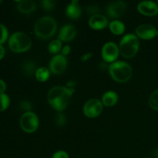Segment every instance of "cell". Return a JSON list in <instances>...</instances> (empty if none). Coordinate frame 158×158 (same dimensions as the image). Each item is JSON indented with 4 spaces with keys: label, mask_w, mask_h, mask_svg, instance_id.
Listing matches in <instances>:
<instances>
[{
    "label": "cell",
    "mask_w": 158,
    "mask_h": 158,
    "mask_svg": "<svg viewBox=\"0 0 158 158\" xmlns=\"http://www.w3.org/2000/svg\"><path fill=\"white\" fill-rule=\"evenodd\" d=\"M73 94L66 86H54L48 93V101L53 109L61 112L67 107Z\"/></svg>",
    "instance_id": "cell-1"
},
{
    "label": "cell",
    "mask_w": 158,
    "mask_h": 158,
    "mask_svg": "<svg viewBox=\"0 0 158 158\" xmlns=\"http://www.w3.org/2000/svg\"><path fill=\"white\" fill-rule=\"evenodd\" d=\"M39 118L32 111L24 113L20 118V127L26 133H33L39 127Z\"/></svg>",
    "instance_id": "cell-6"
},
{
    "label": "cell",
    "mask_w": 158,
    "mask_h": 158,
    "mask_svg": "<svg viewBox=\"0 0 158 158\" xmlns=\"http://www.w3.org/2000/svg\"><path fill=\"white\" fill-rule=\"evenodd\" d=\"M2 2V1H1V0H0V4H1Z\"/></svg>",
    "instance_id": "cell-35"
},
{
    "label": "cell",
    "mask_w": 158,
    "mask_h": 158,
    "mask_svg": "<svg viewBox=\"0 0 158 158\" xmlns=\"http://www.w3.org/2000/svg\"><path fill=\"white\" fill-rule=\"evenodd\" d=\"M49 73L50 72L47 68L40 67L37 69L35 76L37 80H39L40 82H46L49 79Z\"/></svg>",
    "instance_id": "cell-20"
},
{
    "label": "cell",
    "mask_w": 158,
    "mask_h": 158,
    "mask_svg": "<svg viewBox=\"0 0 158 158\" xmlns=\"http://www.w3.org/2000/svg\"><path fill=\"white\" fill-rule=\"evenodd\" d=\"M98 12H99V9L95 6H91L88 8V12H89V14H91L92 16L94 15H97V14H99Z\"/></svg>",
    "instance_id": "cell-29"
},
{
    "label": "cell",
    "mask_w": 158,
    "mask_h": 158,
    "mask_svg": "<svg viewBox=\"0 0 158 158\" xmlns=\"http://www.w3.org/2000/svg\"><path fill=\"white\" fill-rule=\"evenodd\" d=\"M139 40L136 35L127 34L121 39L119 46L120 53L124 58L130 59L134 57L139 50Z\"/></svg>",
    "instance_id": "cell-4"
},
{
    "label": "cell",
    "mask_w": 158,
    "mask_h": 158,
    "mask_svg": "<svg viewBox=\"0 0 158 158\" xmlns=\"http://www.w3.org/2000/svg\"><path fill=\"white\" fill-rule=\"evenodd\" d=\"M57 24L55 19L51 16H43L39 19L34 26V32L40 40H46L55 35Z\"/></svg>",
    "instance_id": "cell-2"
},
{
    "label": "cell",
    "mask_w": 158,
    "mask_h": 158,
    "mask_svg": "<svg viewBox=\"0 0 158 158\" xmlns=\"http://www.w3.org/2000/svg\"><path fill=\"white\" fill-rule=\"evenodd\" d=\"M10 99L9 96L5 94H0V112L6 110L9 106Z\"/></svg>",
    "instance_id": "cell-22"
},
{
    "label": "cell",
    "mask_w": 158,
    "mask_h": 158,
    "mask_svg": "<svg viewBox=\"0 0 158 158\" xmlns=\"http://www.w3.org/2000/svg\"><path fill=\"white\" fill-rule=\"evenodd\" d=\"M67 60L66 56L62 54L54 56L49 63V71L55 75L61 74L66 70Z\"/></svg>",
    "instance_id": "cell-9"
},
{
    "label": "cell",
    "mask_w": 158,
    "mask_h": 158,
    "mask_svg": "<svg viewBox=\"0 0 158 158\" xmlns=\"http://www.w3.org/2000/svg\"><path fill=\"white\" fill-rule=\"evenodd\" d=\"M36 9V4L32 0H23L19 1L17 5V9L23 14H29L34 12Z\"/></svg>",
    "instance_id": "cell-16"
},
{
    "label": "cell",
    "mask_w": 158,
    "mask_h": 158,
    "mask_svg": "<svg viewBox=\"0 0 158 158\" xmlns=\"http://www.w3.org/2000/svg\"><path fill=\"white\" fill-rule=\"evenodd\" d=\"M110 30L114 35H122L125 31V25L119 20H114L109 24Z\"/></svg>",
    "instance_id": "cell-18"
},
{
    "label": "cell",
    "mask_w": 158,
    "mask_h": 158,
    "mask_svg": "<svg viewBox=\"0 0 158 158\" xmlns=\"http://www.w3.org/2000/svg\"><path fill=\"white\" fill-rule=\"evenodd\" d=\"M41 6L44 10L52 11L56 8V2L53 0H43L41 2Z\"/></svg>",
    "instance_id": "cell-24"
},
{
    "label": "cell",
    "mask_w": 158,
    "mask_h": 158,
    "mask_svg": "<svg viewBox=\"0 0 158 158\" xmlns=\"http://www.w3.org/2000/svg\"><path fill=\"white\" fill-rule=\"evenodd\" d=\"M6 89V84L4 80L0 79V94H4Z\"/></svg>",
    "instance_id": "cell-32"
},
{
    "label": "cell",
    "mask_w": 158,
    "mask_h": 158,
    "mask_svg": "<svg viewBox=\"0 0 158 158\" xmlns=\"http://www.w3.org/2000/svg\"><path fill=\"white\" fill-rule=\"evenodd\" d=\"M108 25V20L104 15L97 14L90 17L89 20V27L95 30H100L106 28Z\"/></svg>",
    "instance_id": "cell-14"
},
{
    "label": "cell",
    "mask_w": 158,
    "mask_h": 158,
    "mask_svg": "<svg viewBox=\"0 0 158 158\" xmlns=\"http://www.w3.org/2000/svg\"><path fill=\"white\" fill-rule=\"evenodd\" d=\"M109 73L113 80L118 83H126L132 77V68L126 62L117 61L109 66Z\"/></svg>",
    "instance_id": "cell-3"
},
{
    "label": "cell",
    "mask_w": 158,
    "mask_h": 158,
    "mask_svg": "<svg viewBox=\"0 0 158 158\" xmlns=\"http://www.w3.org/2000/svg\"><path fill=\"white\" fill-rule=\"evenodd\" d=\"M127 10V4L125 2L117 0L111 2L107 7V14L113 19L120 18Z\"/></svg>",
    "instance_id": "cell-10"
},
{
    "label": "cell",
    "mask_w": 158,
    "mask_h": 158,
    "mask_svg": "<svg viewBox=\"0 0 158 158\" xmlns=\"http://www.w3.org/2000/svg\"><path fill=\"white\" fill-rule=\"evenodd\" d=\"M70 50H71V48L69 46H65L64 47L62 48V50H61V52H62V55L64 56H67L68 54L70 52Z\"/></svg>",
    "instance_id": "cell-30"
},
{
    "label": "cell",
    "mask_w": 158,
    "mask_h": 158,
    "mask_svg": "<svg viewBox=\"0 0 158 158\" xmlns=\"http://www.w3.org/2000/svg\"><path fill=\"white\" fill-rule=\"evenodd\" d=\"M62 50V42L60 40H54L48 46V51L52 54L58 53Z\"/></svg>",
    "instance_id": "cell-21"
},
{
    "label": "cell",
    "mask_w": 158,
    "mask_h": 158,
    "mask_svg": "<svg viewBox=\"0 0 158 158\" xmlns=\"http://www.w3.org/2000/svg\"><path fill=\"white\" fill-rule=\"evenodd\" d=\"M136 34L142 40H150L157 36V30L151 24H143L136 29Z\"/></svg>",
    "instance_id": "cell-11"
},
{
    "label": "cell",
    "mask_w": 158,
    "mask_h": 158,
    "mask_svg": "<svg viewBox=\"0 0 158 158\" xmlns=\"http://www.w3.org/2000/svg\"><path fill=\"white\" fill-rule=\"evenodd\" d=\"M66 14L69 18L72 19H77L80 17L82 14V9L79 5L78 1L73 0L66 6Z\"/></svg>",
    "instance_id": "cell-15"
},
{
    "label": "cell",
    "mask_w": 158,
    "mask_h": 158,
    "mask_svg": "<svg viewBox=\"0 0 158 158\" xmlns=\"http://www.w3.org/2000/svg\"><path fill=\"white\" fill-rule=\"evenodd\" d=\"M8 36H9V32L7 29L4 25L0 23V45L4 43L7 40Z\"/></svg>",
    "instance_id": "cell-25"
},
{
    "label": "cell",
    "mask_w": 158,
    "mask_h": 158,
    "mask_svg": "<svg viewBox=\"0 0 158 158\" xmlns=\"http://www.w3.org/2000/svg\"><path fill=\"white\" fill-rule=\"evenodd\" d=\"M93 54L91 53V52H88V53H86V54H83V56H81V57H80V60H81L82 62H86L89 59H90L91 57H92Z\"/></svg>",
    "instance_id": "cell-31"
},
{
    "label": "cell",
    "mask_w": 158,
    "mask_h": 158,
    "mask_svg": "<svg viewBox=\"0 0 158 158\" xmlns=\"http://www.w3.org/2000/svg\"><path fill=\"white\" fill-rule=\"evenodd\" d=\"M19 108L23 111H25V113L29 112L32 110V104L31 103H29V101H26V100H23L19 104Z\"/></svg>",
    "instance_id": "cell-27"
},
{
    "label": "cell",
    "mask_w": 158,
    "mask_h": 158,
    "mask_svg": "<svg viewBox=\"0 0 158 158\" xmlns=\"http://www.w3.org/2000/svg\"><path fill=\"white\" fill-rule=\"evenodd\" d=\"M32 46V41L26 33L16 32L12 34L9 40V47L14 52H24Z\"/></svg>",
    "instance_id": "cell-5"
},
{
    "label": "cell",
    "mask_w": 158,
    "mask_h": 158,
    "mask_svg": "<svg viewBox=\"0 0 158 158\" xmlns=\"http://www.w3.org/2000/svg\"><path fill=\"white\" fill-rule=\"evenodd\" d=\"M77 35V29L73 25L67 24L63 26L58 35V40L61 42H70Z\"/></svg>",
    "instance_id": "cell-13"
},
{
    "label": "cell",
    "mask_w": 158,
    "mask_h": 158,
    "mask_svg": "<svg viewBox=\"0 0 158 158\" xmlns=\"http://www.w3.org/2000/svg\"><path fill=\"white\" fill-rule=\"evenodd\" d=\"M103 105L98 99H90L83 106V114L89 118H95L98 117L103 111Z\"/></svg>",
    "instance_id": "cell-7"
},
{
    "label": "cell",
    "mask_w": 158,
    "mask_h": 158,
    "mask_svg": "<svg viewBox=\"0 0 158 158\" xmlns=\"http://www.w3.org/2000/svg\"><path fill=\"white\" fill-rule=\"evenodd\" d=\"M156 157H158V150L157 151V152H156Z\"/></svg>",
    "instance_id": "cell-34"
},
{
    "label": "cell",
    "mask_w": 158,
    "mask_h": 158,
    "mask_svg": "<svg viewBox=\"0 0 158 158\" xmlns=\"http://www.w3.org/2000/svg\"><path fill=\"white\" fill-rule=\"evenodd\" d=\"M157 35L158 36V30H157Z\"/></svg>",
    "instance_id": "cell-36"
},
{
    "label": "cell",
    "mask_w": 158,
    "mask_h": 158,
    "mask_svg": "<svg viewBox=\"0 0 158 158\" xmlns=\"http://www.w3.org/2000/svg\"><path fill=\"white\" fill-rule=\"evenodd\" d=\"M118 101V95L112 90L107 91L102 97V103L105 106H113Z\"/></svg>",
    "instance_id": "cell-17"
},
{
    "label": "cell",
    "mask_w": 158,
    "mask_h": 158,
    "mask_svg": "<svg viewBox=\"0 0 158 158\" xmlns=\"http://www.w3.org/2000/svg\"><path fill=\"white\" fill-rule=\"evenodd\" d=\"M137 10L142 15L153 16L158 13V5L152 1L140 2L137 6Z\"/></svg>",
    "instance_id": "cell-12"
},
{
    "label": "cell",
    "mask_w": 158,
    "mask_h": 158,
    "mask_svg": "<svg viewBox=\"0 0 158 158\" xmlns=\"http://www.w3.org/2000/svg\"><path fill=\"white\" fill-rule=\"evenodd\" d=\"M4 56H5V49L2 45H0V60H2V59L3 58Z\"/></svg>",
    "instance_id": "cell-33"
},
{
    "label": "cell",
    "mask_w": 158,
    "mask_h": 158,
    "mask_svg": "<svg viewBox=\"0 0 158 158\" xmlns=\"http://www.w3.org/2000/svg\"><path fill=\"white\" fill-rule=\"evenodd\" d=\"M22 69H23V72L25 75L28 76V77H31L33 74H35V72L37 70L36 65H35V63L32 60H26L23 63Z\"/></svg>",
    "instance_id": "cell-19"
},
{
    "label": "cell",
    "mask_w": 158,
    "mask_h": 158,
    "mask_svg": "<svg viewBox=\"0 0 158 158\" xmlns=\"http://www.w3.org/2000/svg\"><path fill=\"white\" fill-rule=\"evenodd\" d=\"M52 158H69V155L66 152L63 151H59L54 153Z\"/></svg>",
    "instance_id": "cell-28"
},
{
    "label": "cell",
    "mask_w": 158,
    "mask_h": 158,
    "mask_svg": "<svg viewBox=\"0 0 158 158\" xmlns=\"http://www.w3.org/2000/svg\"><path fill=\"white\" fill-rule=\"evenodd\" d=\"M119 53V46L114 42H108L105 43L102 48V58L106 63H114L118 58Z\"/></svg>",
    "instance_id": "cell-8"
},
{
    "label": "cell",
    "mask_w": 158,
    "mask_h": 158,
    "mask_svg": "<svg viewBox=\"0 0 158 158\" xmlns=\"http://www.w3.org/2000/svg\"><path fill=\"white\" fill-rule=\"evenodd\" d=\"M147 158H148V157H147Z\"/></svg>",
    "instance_id": "cell-38"
},
{
    "label": "cell",
    "mask_w": 158,
    "mask_h": 158,
    "mask_svg": "<svg viewBox=\"0 0 158 158\" xmlns=\"http://www.w3.org/2000/svg\"><path fill=\"white\" fill-rule=\"evenodd\" d=\"M149 105L153 110H158V89L151 94L149 98Z\"/></svg>",
    "instance_id": "cell-23"
},
{
    "label": "cell",
    "mask_w": 158,
    "mask_h": 158,
    "mask_svg": "<svg viewBox=\"0 0 158 158\" xmlns=\"http://www.w3.org/2000/svg\"><path fill=\"white\" fill-rule=\"evenodd\" d=\"M54 121H55V124L57 127H63L66 123V119L65 117L64 114H63L62 113H59L56 115L55 119H54Z\"/></svg>",
    "instance_id": "cell-26"
},
{
    "label": "cell",
    "mask_w": 158,
    "mask_h": 158,
    "mask_svg": "<svg viewBox=\"0 0 158 158\" xmlns=\"http://www.w3.org/2000/svg\"><path fill=\"white\" fill-rule=\"evenodd\" d=\"M157 5H158V1H157Z\"/></svg>",
    "instance_id": "cell-37"
}]
</instances>
